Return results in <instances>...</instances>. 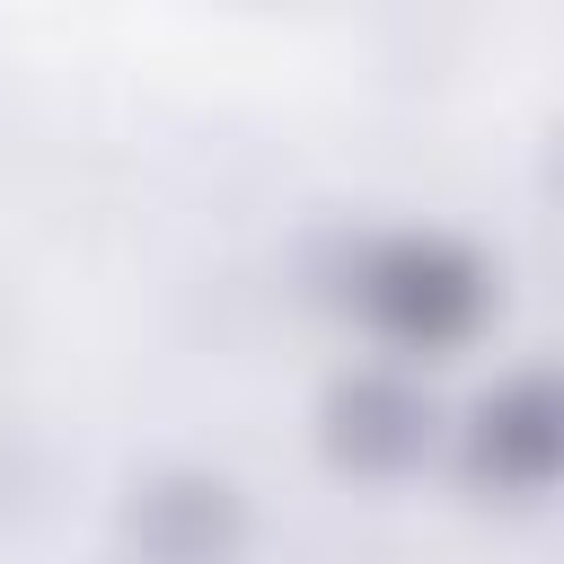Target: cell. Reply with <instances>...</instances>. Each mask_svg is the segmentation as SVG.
Here are the masks:
<instances>
[{
	"instance_id": "1",
	"label": "cell",
	"mask_w": 564,
	"mask_h": 564,
	"mask_svg": "<svg viewBox=\"0 0 564 564\" xmlns=\"http://www.w3.org/2000/svg\"><path fill=\"white\" fill-rule=\"evenodd\" d=\"M352 308L379 344L441 361L485 335L494 317V264L449 229H379L352 256Z\"/></svg>"
},
{
	"instance_id": "2",
	"label": "cell",
	"mask_w": 564,
	"mask_h": 564,
	"mask_svg": "<svg viewBox=\"0 0 564 564\" xmlns=\"http://www.w3.org/2000/svg\"><path fill=\"white\" fill-rule=\"evenodd\" d=\"M115 538H123L132 564H247L256 511L220 467L167 458V467L132 476V494L115 511Z\"/></svg>"
},
{
	"instance_id": "3",
	"label": "cell",
	"mask_w": 564,
	"mask_h": 564,
	"mask_svg": "<svg viewBox=\"0 0 564 564\" xmlns=\"http://www.w3.org/2000/svg\"><path fill=\"white\" fill-rule=\"evenodd\" d=\"M458 467L476 494L502 502H538L564 467V397L546 370H511L502 388H485L458 423Z\"/></svg>"
},
{
	"instance_id": "4",
	"label": "cell",
	"mask_w": 564,
	"mask_h": 564,
	"mask_svg": "<svg viewBox=\"0 0 564 564\" xmlns=\"http://www.w3.org/2000/svg\"><path fill=\"white\" fill-rule=\"evenodd\" d=\"M432 441H441V414H432V397H423V379H405V370H344L335 388H326V405H317V449L344 467V476H370V485H388V476H414L423 458H432Z\"/></svg>"
}]
</instances>
